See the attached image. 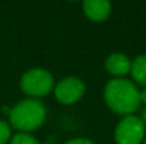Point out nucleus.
Returning <instances> with one entry per match:
<instances>
[{"label": "nucleus", "mask_w": 146, "mask_h": 144, "mask_svg": "<svg viewBox=\"0 0 146 144\" xmlns=\"http://www.w3.org/2000/svg\"><path fill=\"white\" fill-rule=\"evenodd\" d=\"M141 89L132 79L113 78L104 88V100L106 106L118 116L135 114L141 107Z\"/></svg>", "instance_id": "obj_1"}, {"label": "nucleus", "mask_w": 146, "mask_h": 144, "mask_svg": "<svg viewBox=\"0 0 146 144\" xmlns=\"http://www.w3.org/2000/svg\"><path fill=\"white\" fill-rule=\"evenodd\" d=\"M47 119V107L38 99H23L9 113V124L19 133H31L40 129Z\"/></svg>", "instance_id": "obj_2"}, {"label": "nucleus", "mask_w": 146, "mask_h": 144, "mask_svg": "<svg viewBox=\"0 0 146 144\" xmlns=\"http://www.w3.org/2000/svg\"><path fill=\"white\" fill-rule=\"evenodd\" d=\"M20 88L29 97L40 100L54 89V76L44 68H30L21 75Z\"/></svg>", "instance_id": "obj_3"}, {"label": "nucleus", "mask_w": 146, "mask_h": 144, "mask_svg": "<svg viewBox=\"0 0 146 144\" xmlns=\"http://www.w3.org/2000/svg\"><path fill=\"white\" fill-rule=\"evenodd\" d=\"M145 137L146 127L136 114L121 117L113 132L116 144H143Z\"/></svg>", "instance_id": "obj_4"}, {"label": "nucleus", "mask_w": 146, "mask_h": 144, "mask_svg": "<svg viewBox=\"0 0 146 144\" xmlns=\"http://www.w3.org/2000/svg\"><path fill=\"white\" fill-rule=\"evenodd\" d=\"M85 93V84L78 76H65L54 86L55 99L65 106L78 103Z\"/></svg>", "instance_id": "obj_5"}, {"label": "nucleus", "mask_w": 146, "mask_h": 144, "mask_svg": "<svg viewBox=\"0 0 146 144\" xmlns=\"http://www.w3.org/2000/svg\"><path fill=\"white\" fill-rule=\"evenodd\" d=\"M132 59L123 52H112L105 59V69L113 78H125L131 74Z\"/></svg>", "instance_id": "obj_6"}, {"label": "nucleus", "mask_w": 146, "mask_h": 144, "mask_svg": "<svg viewBox=\"0 0 146 144\" xmlns=\"http://www.w3.org/2000/svg\"><path fill=\"white\" fill-rule=\"evenodd\" d=\"M82 11L91 21L102 23L111 16L112 4L108 0H87L82 3Z\"/></svg>", "instance_id": "obj_7"}, {"label": "nucleus", "mask_w": 146, "mask_h": 144, "mask_svg": "<svg viewBox=\"0 0 146 144\" xmlns=\"http://www.w3.org/2000/svg\"><path fill=\"white\" fill-rule=\"evenodd\" d=\"M131 75L135 84L141 85L142 88H146V54L138 55L132 61Z\"/></svg>", "instance_id": "obj_8"}, {"label": "nucleus", "mask_w": 146, "mask_h": 144, "mask_svg": "<svg viewBox=\"0 0 146 144\" xmlns=\"http://www.w3.org/2000/svg\"><path fill=\"white\" fill-rule=\"evenodd\" d=\"M9 144H41L31 133H17L11 136V140Z\"/></svg>", "instance_id": "obj_9"}, {"label": "nucleus", "mask_w": 146, "mask_h": 144, "mask_svg": "<svg viewBox=\"0 0 146 144\" xmlns=\"http://www.w3.org/2000/svg\"><path fill=\"white\" fill-rule=\"evenodd\" d=\"M11 140V126L6 120H0V144H7Z\"/></svg>", "instance_id": "obj_10"}, {"label": "nucleus", "mask_w": 146, "mask_h": 144, "mask_svg": "<svg viewBox=\"0 0 146 144\" xmlns=\"http://www.w3.org/2000/svg\"><path fill=\"white\" fill-rule=\"evenodd\" d=\"M64 144H95L91 139H85V137H75V139H70Z\"/></svg>", "instance_id": "obj_11"}, {"label": "nucleus", "mask_w": 146, "mask_h": 144, "mask_svg": "<svg viewBox=\"0 0 146 144\" xmlns=\"http://www.w3.org/2000/svg\"><path fill=\"white\" fill-rule=\"evenodd\" d=\"M139 96H141V105H143L146 107V88H142V89H141Z\"/></svg>", "instance_id": "obj_12"}, {"label": "nucleus", "mask_w": 146, "mask_h": 144, "mask_svg": "<svg viewBox=\"0 0 146 144\" xmlns=\"http://www.w3.org/2000/svg\"><path fill=\"white\" fill-rule=\"evenodd\" d=\"M139 119L142 120V123L145 124V127H146V107H143V109H142V112H141V116H139Z\"/></svg>", "instance_id": "obj_13"}, {"label": "nucleus", "mask_w": 146, "mask_h": 144, "mask_svg": "<svg viewBox=\"0 0 146 144\" xmlns=\"http://www.w3.org/2000/svg\"><path fill=\"white\" fill-rule=\"evenodd\" d=\"M143 144H146V137H145V141H143Z\"/></svg>", "instance_id": "obj_14"}]
</instances>
